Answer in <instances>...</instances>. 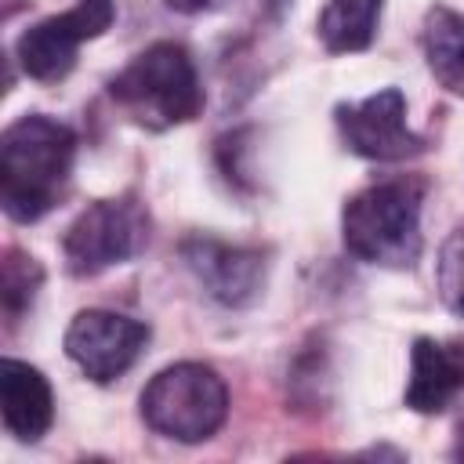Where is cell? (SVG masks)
Segmentation results:
<instances>
[{"label": "cell", "mask_w": 464, "mask_h": 464, "mask_svg": "<svg viewBox=\"0 0 464 464\" xmlns=\"http://www.w3.org/2000/svg\"><path fill=\"white\" fill-rule=\"evenodd\" d=\"M76 130L47 112H25L0 134V203L18 225L40 221L69 188Z\"/></svg>", "instance_id": "1"}, {"label": "cell", "mask_w": 464, "mask_h": 464, "mask_svg": "<svg viewBox=\"0 0 464 464\" xmlns=\"http://www.w3.org/2000/svg\"><path fill=\"white\" fill-rule=\"evenodd\" d=\"M420 178H388L355 192L341 210V239L355 261L381 268H413L420 236Z\"/></svg>", "instance_id": "2"}, {"label": "cell", "mask_w": 464, "mask_h": 464, "mask_svg": "<svg viewBox=\"0 0 464 464\" xmlns=\"http://www.w3.org/2000/svg\"><path fill=\"white\" fill-rule=\"evenodd\" d=\"M109 98L149 130H167L203 112L196 62L178 40H156L138 51L109 80Z\"/></svg>", "instance_id": "3"}, {"label": "cell", "mask_w": 464, "mask_h": 464, "mask_svg": "<svg viewBox=\"0 0 464 464\" xmlns=\"http://www.w3.org/2000/svg\"><path fill=\"white\" fill-rule=\"evenodd\" d=\"M228 417V388L207 362H174L141 392V420L174 442H207Z\"/></svg>", "instance_id": "4"}, {"label": "cell", "mask_w": 464, "mask_h": 464, "mask_svg": "<svg viewBox=\"0 0 464 464\" xmlns=\"http://www.w3.org/2000/svg\"><path fill=\"white\" fill-rule=\"evenodd\" d=\"M149 228L152 218L134 192L94 199L62 236L65 272L76 279H91L112 265H127L149 246Z\"/></svg>", "instance_id": "5"}, {"label": "cell", "mask_w": 464, "mask_h": 464, "mask_svg": "<svg viewBox=\"0 0 464 464\" xmlns=\"http://www.w3.org/2000/svg\"><path fill=\"white\" fill-rule=\"evenodd\" d=\"M112 18H116L112 0H76V7L33 22L14 40V58L25 76L40 83H58L72 72L80 44L102 36L112 25Z\"/></svg>", "instance_id": "6"}, {"label": "cell", "mask_w": 464, "mask_h": 464, "mask_svg": "<svg viewBox=\"0 0 464 464\" xmlns=\"http://www.w3.org/2000/svg\"><path fill=\"white\" fill-rule=\"evenodd\" d=\"M334 123L348 152L362 160L402 163L428 149V138L406 123V98L399 87H381L359 102H341L334 109Z\"/></svg>", "instance_id": "7"}, {"label": "cell", "mask_w": 464, "mask_h": 464, "mask_svg": "<svg viewBox=\"0 0 464 464\" xmlns=\"http://www.w3.org/2000/svg\"><path fill=\"white\" fill-rule=\"evenodd\" d=\"M149 337L152 330L141 319L109 308H83L72 315L65 330V355L94 384H112L141 359Z\"/></svg>", "instance_id": "8"}, {"label": "cell", "mask_w": 464, "mask_h": 464, "mask_svg": "<svg viewBox=\"0 0 464 464\" xmlns=\"http://www.w3.org/2000/svg\"><path fill=\"white\" fill-rule=\"evenodd\" d=\"M181 261L203 283V290L225 308H246L261 297L265 286V250L236 246L214 236H188L181 239Z\"/></svg>", "instance_id": "9"}, {"label": "cell", "mask_w": 464, "mask_h": 464, "mask_svg": "<svg viewBox=\"0 0 464 464\" xmlns=\"http://www.w3.org/2000/svg\"><path fill=\"white\" fill-rule=\"evenodd\" d=\"M464 392V337H417L410 348L406 406L413 413H442Z\"/></svg>", "instance_id": "10"}, {"label": "cell", "mask_w": 464, "mask_h": 464, "mask_svg": "<svg viewBox=\"0 0 464 464\" xmlns=\"http://www.w3.org/2000/svg\"><path fill=\"white\" fill-rule=\"evenodd\" d=\"M0 399H4V428L18 442H36L47 435L54 420V395L36 366L7 355L0 362Z\"/></svg>", "instance_id": "11"}, {"label": "cell", "mask_w": 464, "mask_h": 464, "mask_svg": "<svg viewBox=\"0 0 464 464\" xmlns=\"http://www.w3.org/2000/svg\"><path fill=\"white\" fill-rule=\"evenodd\" d=\"M420 47L431 76L457 98H464V14L453 7H428L420 25Z\"/></svg>", "instance_id": "12"}, {"label": "cell", "mask_w": 464, "mask_h": 464, "mask_svg": "<svg viewBox=\"0 0 464 464\" xmlns=\"http://www.w3.org/2000/svg\"><path fill=\"white\" fill-rule=\"evenodd\" d=\"M384 0H326L315 33L330 54H355L366 51L377 36Z\"/></svg>", "instance_id": "13"}, {"label": "cell", "mask_w": 464, "mask_h": 464, "mask_svg": "<svg viewBox=\"0 0 464 464\" xmlns=\"http://www.w3.org/2000/svg\"><path fill=\"white\" fill-rule=\"evenodd\" d=\"M40 283H44L40 261L33 254L18 250V246H7L4 261H0V301H4L7 326H14L33 308V297H36Z\"/></svg>", "instance_id": "14"}, {"label": "cell", "mask_w": 464, "mask_h": 464, "mask_svg": "<svg viewBox=\"0 0 464 464\" xmlns=\"http://www.w3.org/2000/svg\"><path fill=\"white\" fill-rule=\"evenodd\" d=\"M435 279H439V294H442L446 308L464 315V225L457 232H450V239L442 243Z\"/></svg>", "instance_id": "15"}, {"label": "cell", "mask_w": 464, "mask_h": 464, "mask_svg": "<svg viewBox=\"0 0 464 464\" xmlns=\"http://www.w3.org/2000/svg\"><path fill=\"white\" fill-rule=\"evenodd\" d=\"M170 11H178V14H199V11H210V7H218L221 0H163Z\"/></svg>", "instance_id": "16"}, {"label": "cell", "mask_w": 464, "mask_h": 464, "mask_svg": "<svg viewBox=\"0 0 464 464\" xmlns=\"http://www.w3.org/2000/svg\"><path fill=\"white\" fill-rule=\"evenodd\" d=\"M453 457L464 460V417L457 420V439H453Z\"/></svg>", "instance_id": "17"}, {"label": "cell", "mask_w": 464, "mask_h": 464, "mask_svg": "<svg viewBox=\"0 0 464 464\" xmlns=\"http://www.w3.org/2000/svg\"><path fill=\"white\" fill-rule=\"evenodd\" d=\"M286 7H290V0H265V11H268L272 18H279Z\"/></svg>", "instance_id": "18"}, {"label": "cell", "mask_w": 464, "mask_h": 464, "mask_svg": "<svg viewBox=\"0 0 464 464\" xmlns=\"http://www.w3.org/2000/svg\"><path fill=\"white\" fill-rule=\"evenodd\" d=\"M18 4H22V0H4V18H11V14L18 11Z\"/></svg>", "instance_id": "19"}]
</instances>
